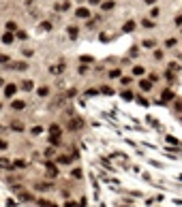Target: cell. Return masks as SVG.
I'll return each mask as SVG.
<instances>
[{
    "label": "cell",
    "instance_id": "cell-7",
    "mask_svg": "<svg viewBox=\"0 0 182 207\" xmlns=\"http://www.w3.org/2000/svg\"><path fill=\"white\" fill-rule=\"evenodd\" d=\"M122 30H124V32H133V30H135V24H133V21H127Z\"/></svg>",
    "mask_w": 182,
    "mask_h": 207
},
{
    "label": "cell",
    "instance_id": "cell-15",
    "mask_svg": "<svg viewBox=\"0 0 182 207\" xmlns=\"http://www.w3.org/2000/svg\"><path fill=\"white\" fill-rule=\"evenodd\" d=\"M47 94H49V90H47V88H41V90H39V96H47Z\"/></svg>",
    "mask_w": 182,
    "mask_h": 207
},
{
    "label": "cell",
    "instance_id": "cell-8",
    "mask_svg": "<svg viewBox=\"0 0 182 207\" xmlns=\"http://www.w3.org/2000/svg\"><path fill=\"white\" fill-rule=\"evenodd\" d=\"M13 66H15V71H26V68H28V64H26V62H15Z\"/></svg>",
    "mask_w": 182,
    "mask_h": 207
},
{
    "label": "cell",
    "instance_id": "cell-3",
    "mask_svg": "<svg viewBox=\"0 0 182 207\" xmlns=\"http://www.w3.org/2000/svg\"><path fill=\"white\" fill-rule=\"evenodd\" d=\"M15 92H17V88H15V83H11V85H6V90H4V96H6V98H11Z\"/></svg>",
    "mask_w": 182,
    "mask_h": 207
},
{
    "label": "cell",
    "instance_id": "cell-13",
    "mask_svg": "<svg viewBox=\"0 0 182 207\" xmlns=\"http://www.w3.org/2000/svg\"><path fill=\"white\" fill-rule=\"evenodd\" d=\"M122 96H124L127 100H131V98H133V92H129V90H124V92H122Z\"/></svg>",
    "mask_w": 182,
    "mask_h": 207
},
{
    "label": "cell",
    "instance_id": "cell-24",
    "mask_svg": "<svg viewBox=\"0 0 182 207\" xmlns=\"http://www.w3.org/2000/svg\"><path fill=\"white\" fill-rule=\"evenodd\" d=\"M154 2H156V0H146V4H154Z\"/></svg>",
    "mask_w": 182,
    "mask_h": 207
},
{
    "label": "cell",
    "instance_id": "cell-6",
    "mask_svg": "<svg viewBox=\"0 0 182 207\" xmlns=\"http://www.w3.org/2000/svg\"><path fill=\"white\" fill-rule=\"evenodd\" d=\"M32 85H34V83L30 81V79H26V81H22V90H28V92H30V90H32Z\"/></svg>",
    "mask_w": 182,
    "mask_h": 207
},
{
    "label": "cell",
    "instance_id": "cell-22",
    "mask_svg": "<svg viewBox=\"0 0 182 207\" xmlns=\"http://www.w3.org/2000/svg\"><path fill=\"white\" fill-rule=\"evenodd\" d=\"M88 2H90V4H99L101 0H88Z\"/></svg>",
    "mask_w": 182,
    "mask_h": 207
},
{
    "label": "cell",
    "instance_id": "cell-5",
    "mask_svg": "<svg viewBox=\"0 0 182 207\" xmlns=\"http://www.w3.org/2000/svg\"><path fill=\"white\" fill-rule=\"evenodd\" d=\"M11 107H13V109H17V111H22V109L26 107V103H24V100H13V105H11Z\"/></svg>",
    "mask_w": 182,
    "mask_h": 207
},
{
    "label": "cell",
    "instance_id": "cell-25",
    "mask_svg": "<svg viewBox=\"0 0 182 207\" xmlns=\"http://www.w3.org/2000/svg\"><path fill=\"white\" fill-rule=\"evenodd\" d=\"M176 24H182V15H180V17H178V19H176Z\"/></svg>",
    "mask_w": 182,
    "mask_h": 207
},
{
    "label": "cell",
    "instance_id": "cell-10",
    "mask_svg": "<svg viewBox=\"0 0 182 207\" xmlns=\"http://www.w3.org/2000/svg\"><path fill=\"white\" fill-rule=\"evenodd\" d=\"M2 43H4V45H9V43H13V34H11V32H6V34L2 37Z\"/></svg>",
    "mask_w": 182,
    "mask_h": 207
},
{
    "label": "cell",
    "instance_id": "cell-11",
    "mask_svg": "<svg viewBox=\"0 0 182 207\" xmlns=\"http://www.w3.org/2000/svg\"><path fill=\"white\" fill-rule=\"evenodd\" d=\"M172 98H174V92H172V90L163 92V100H172Z\"/></svg>",
    "mask_w": 182,
    "mask_h": 207
},
{
    "label": "cell",
    "instance_id": "cell-2",
    "mask_svg": "<svg viewBox=\"0 0 182 207\" xmlns=\"http://www.w3.org/2000/svg\"><path fill=\"white\" fill-rule=\"evenodd\" d=\"M139 88H141V92H150V90H152V79H141V81H139Z\"/></svg>",
    "mask_w": 182,
    "mask_h": 207
},
{
    "label": "cell",
    "instance_id": "cell-1",
    "mask_svg": "<svg viewBox=\"0 0 182 207\" xmlns=\"http://www.w3.org/2000/svg\"><path fill=\"white\" fill-rule=\"evenodd\" d=\"M75 15H77L79 19H88V17H90V11H88L86 6H79V9L75 11Z\"/></svg>",
    "mask_w": 182,
    "mask_h": 207
},
{
    "label": "cell",
    "instance_id": "cell-16",
    "mask_svg": "<svg viewBox=\"0 0 182 207\" xmlns=\"http://www.w3.org/2000/svg\"><path fill=\"white\" fill-rule=\"evenodd\" d=\"M103 9H105V11H109V9H114V2H105V4H103Z\"/></svg>",
    "mask_w": 182,
    "mask_h": 207
},
{
    "label": "cell",
    "instance_id": "cell-21",
    "mask_svg": "<svg viewBox=\"0 0 182 207\" xmlns=\"http://www.w3.org/2000/svg\"><path fill=\"white\" fill-rule=\"evenodd\" d=\"M0 62H9V56H4V53H0Z\"/></svg>",
    "mask_w": 182,
    "mask_h": 207
},
{
    "label": "cell",
    "instance_id": "cell-18",
    "mask_svg": "<svg viewBox=\"0 0 182 207\" xmlns=\"http://www.w3.org/2000/svg\"><path fill=\"white\" fill-rule=\"evenodd\" d=\"M154 58H156V60H161V58H163V51H161V49H156V51H154Z\"/></svg>",
    "mask_w": 182,
    "mask_h": 207
},
{
    "label": "cell",
    "instance_id": "cell-4",
    "mask_svg": "<svg viewBox=\"0 0 182 207\" xmlns=\"http://www.w3.org/2000/svg\"><path fill=\"white\" fill-rule=\"evenodd\" d=\"M144 73H146V68H144L141 64H137V66H133V75H137V77H141Z\"/></svg>",
    "mask_w": 182,
    "mask_h": 207
},
{
    "label": "cell",
    "instance_id": "cell-9",
    "mask_svg": "<svg viewBox=\"0 0 182 207\" xmlns=\"http://www.w3.org/2000/svg\"><path fill=\"white\" fill-rule=\"evenodd\" d=\"M120 75H122V71H120V68H114V71H109V77H111V79H118Z\"/></svg>",
    "mask_w": 182,
    "mask_h": 207
},
{
    "label": "cell",
    "instance_id": "cell-14",
    "mask_svg": "<svg viewBox=\"0 0 182 207\" xmlns=\"http://www.w3.org/2000/svg\"><path fill=\"white\" fill-rule=\"evenodd\" d=\"M129 83H133V79H131V77H122V85H127V88H129Z\"/></svg>",
    "mask_w": 182,
    "mask_h": 207
},
{
    "label": "cell",
    "instance_id": "cell-26",
    "mask_svg": "<svg viewBox=\"0 0 182 207\" xmlns=\"http://www.w3.org/2000/svg\"><path fill=\"white\" fill-rule=\"evenodd\" d=\"M0 85H2V77H0Z\"/></svg>",
    "mask_w": 182,
    "mask_h": 207
},
{
    "label": "cell",
    "instance_id": "cell-12",
    "mask_svg": "<svg viewBox=\"0 0 182 207\" xmlns=\"http://www.w3.org/2000/svg\"><path fill=\"white\" fill-rule=\"evenodd\" d=\"M77 32H79V30H77V28H75V26H71V28H69V34H71V37H73V39H75V37H77Z\"/></svg>",
    "mask_w": 182,
    "mask_h": 207
},
{
    "label": "cell",
    "instance_id": "cell-17",
    "mask_svg": "<svg viewBox=\"0 0 182 207\" xmlns=\"http://www.w3.org/2000/svg\"><path fill=\"white\" fill-rule=\"evenodd\" d=\"M15 28H17L15 21H9V24H6V30H15Z\"/></svg>",
    "mask_w": 182,
    "mask_h": 207
},
{
    "label": "cell",
    "instance_id": "cell-23",
    "mask_svg": "<svg viewBox=\"0 0 182 207\" xmlns=\"http://www.w3.org/2000/svg\"><path fill=\"white\" fill-rule=\"evenodd\" d=\"M0 147H2V150H4V147H6V143H4V141H0Z\"/></svg>",
    "mask_w": 182,
    "mask_h": 207
},
{
    "label": "cell",
    "instance_id": "cell-19",
    "mask_svg": "<svg viewBox=\"0 0 182 207\" xmlns=\"http://www.w3.org/2000/svg\"><path fill=\"white\" fill-rule=\"evenodd\" d=\"M141 24H144V26H146V28H152V26H154V24H152V21H148V19H144V21H141Z\"/></svg>",
    "mask_w": 182,
    "mask_h": 207
},
{
    "label": "cell",
    "instance_id": "cell-20",
    "mask_svg": "<svg viewBox=\"0 0 182 207\" xmlns=\"http://www.w3.org/2000/svg\"><path fill=\"white\" fill-rule=\"evenodd\" d=\"M144 47H154V41H144Z\"/></svg>",
    "mask_w": 182,
    "mask_h": 207
}]
</instances>
